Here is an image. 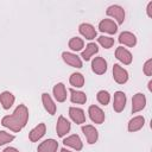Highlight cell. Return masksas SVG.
Listing matches in <instances>:
<instances>
[{"label": "cell", "mask_w": 152, "mask_h": 152, "mask_svg": "<svg viewBox=\"0 0 152 152\" xmlns=\"http://www.w3.org/2000/svg\"><path fill=\"white\" fill-rule=\"evenodd\" d=\"M28 121V109L25 104H19L14 112L1 119V125L12 132H20Z\"/></svg>", "instance_id": "obj_1"}, {"label": "cell", "mask_w": 152, "mask_h": 152, "mask_svg": "<svg viewBox=\"0 0 152 152\" xmlns=\"http://www.w3.org/2000/svg\"><path fill=\"white\" fill-rule=\"evenodd\" d=\"M106 14L108 17L114 18L119 25H121L124 23V20H125V10L119 5H110L107 8Z\"/></svg>", "instance_id": "obj_2"}, {"label": "cell", "mask_w": 152, "mask_h": 152, "mask_svg": "<svg viewBox=\"0 0 152 152\" xmlns=\"http://www.w3.org/2000/svg\"><path fill=\"white\" fill-rule=\"evenodd\" d=\"M88 114H89V118L90 120L94 122V124H97V125H101L103 124L104 119H106V115H104V112L96 104H91L89 108H88Z\"/></svg>", "instance_id": "obj_3"}, {"label": "cell", "mask_w": 152, "mask_h": 152, "mask_svg": "<svg viewBox=\"0 0 152 152\" xmlns=\"http://www.w3.org/2000/svg\"><path fill=\"white\" fill-rule=\"evenodd\" d=\"M113 78L119 84H125L128 81V72L120 64L113 65Z\"/></svg>", "instance_id": "obj_4"}, {"label": "cell", "mask_w": 152, "mask_h": 152, "mask_svg": "<svg viewBox=\"0 0 152 152\" xmlns=\"http://www.w3.org/2000/svg\"><path fill=\"white\" fill-rule=\"evenodd\" d=\"M126 101H127V97H126V94L124 91H115L114 93V99H113V109L114 112L116 113H121L125 107H126Z\"/></svg>", "instance_id": "obj_5"}, {"label": "cell", "mask_w": 152, "mask_h": 152, "mask_svg": "<svg viewBox=\"0 0 152 152\" xmlns=\"http://www.w3.org/2000/svg\"><path fill=\"white\" fill-rule=\"evenodd\" d=\"M81 129H82L83 134L86 135L87 142L89 145H93V144H95L97 141V139H99V132H97V129L93 125H84V126H82Z\"/></svg>", "instance_id": "obj_6"}, {"label": "cell", "mask_w": 152, "mask_h": 152, "mask_svg": "<svg viewBox=\"0 0 152 152\" xmlns=\"http://www.w3.org/2000/svg\"><path fill=\"white\" fill-rule=\"evenodd\" d=\"M62 58H63V61H64L68 65H70V66H72V68H77V69L82 68V59H81L76 53L64 51V52L62 53Z\"/></svg>", "instance_id": "obj_7"}, {"label": "cell", "mask_w": 152, "mask_h": 152, "mask_svg": "<svg viewBox=\"0 0 152 152\" xmlns=\"http://www.w3.org/2000/svg\"><path fill=\"white\" fill-rule=\"evenodd\" d=\"M145 106H146V97L142 93H137L135 95H133V99H132V113L133 114L142 110Z\"/></svg>", "instance_id": "obj_8"}, {"label": "cell", "mask_w": 152, "mask_h": 152, "mask_svg": "<svg viewBox=\"0 0 152 152\" xmlns=\"http://www.w3.org/2000/svg\"><path fill=\"white\" fill-rule=\"evenodd\" d=\"M71 128V124L69 122V120H66L64 116H58V120H57V125H56V132H57V135L59 138H63L66 133H69Z\"/></svg>", "instance_id": "obj_9"}, {"label": "cell", "mask_w": 152, "mask_h": 152, "mask_svg": "<svg viewBox=\"0 0 152 152\" xmlns=\"http://www.w3.org/2000/svg\"><path fill=\"white\" fill-rule=\"evenodd\" d=\"M45 133H46V126H45L44 122H40V124H38L34 128H32V129L30 131V133H28V139H30V141L36 142V141H38L39 139H42Z\"/></svg>", "instance_id": "obj_10"}, {"label": "cell", "mask_w": 152, "mask_h": 152, "mask_svg": "<svg viewBox=\"0 0 152 152\" xmlns=\"http://www.w3.org/2000/svg\"><path fill=\"white\" fill-rule=\"evenodd\" d=\"M99 30L104 33L114 34L118 31V24L114 23V20H112V19H102L99 23Z\"/></svg>", "instance_id": "obj_11"}, {"label": "cell", "mask_w": 152, "mask_h": 152, "mask_svg": "<svg viewBox=\"0 0 152 152\" xmlns=\"http://www.w3.org/2000/svg\"><path fill=\"white\" fill-rule=\"evenodd\" d=\"M78 31H80V33H81L86 39H88V40L95 39V37H96V34H97L95 27H94L91 24H89V23H82V24L78 26Z\"/></svg>", "instance_id": "obj_12"}, {"label": "cell", "mask_w": 152, "mask_h": 152, "mask_svg": "<svg viewBox=\"0 0 152 152\" xmlns=\"http://www.w3.org/2000/svg\"><path fill=\"white\" fill-rule=\"evenodd\" d=\"M69 116L77 125H81V124H84L86 122V114H84V110L82 108L70 107L69 108Z\"/></svg>", "instance_id": "obj_13"}, {"label": "cell", "mask_w": 152, "mask_h": 152, "mask_svg": "<svg viewBox=\"0 0 152 152\" xmlns=\"http://www.w3.org/2000/svg\"><path fill=\"white\" fill-rule=\"evenodd\" d=\"M91 70L96 75H103L107 71V62L103 57H95L91 61Z\"/></svg>", "instance_id": "obj_14"}, {"label": "cell", "mask_w": 152, "mask_h": 152, "mask_svg": "<svg viewBox=\"0 0 152 152\" xmlns=\"http://www.w3.org/2000/svg\"><path fill=\"white\" fill-rule=\"evenodd\" d=\"M115 57H116L122 64H125V65H129V64L132 63V59H133L132 53H131L127 49H125V48H122V46L116 48V50H115Z\"/></svg>", "instance_id": "obj_15"}, {"label": "cell", "mask_w": 152, "mask_h": 152, "mask_svg": "<svg viewBox=\"0 0 152 152\" xmlns=\"http://www.w3.org/2000/svg\"><path fill=\"white\" fill-rule=\"evenodd\" d=\"M63 144L65 146H69L76 151H81L82 147H83V142L81 140V138L77 135V134H72V135H69L66 137L64 140H63Z\"/></svg>", "instance_id": "obj_16"}, {"label": "cell", "mask_w": 152, "mask_h": 152, "mask_svg": "<svg viewBox=\"0 0 152 152\" xmlns=\"http://www.w3.org/2000/svg\"><path fill=\"white\" fill-rule=\"evenodd\" d=\"M119 42H120V44H124L126 46L133 48L137 44V37H135V34H133L129 31H124L119 36Z\"/></svg>", "instance_id": "obj_17"}, {"label": "cell", "mask_w": 152, "mask_h": 152, "mask_svg": "<svg viewBox=\"0 0 152 152\" xmlns=\"http://www.w3.org/2000/svg\"><path fill=\"white\" fill-rule=\"evenodd\" d=\"M58 142L55 139H46L38 145V152H57Z\"/></svg>", "instance_id": "obj_18"}, {"label": "cell", "mask_w": 152, "mask_h": 152, "mask_svg": "<svg viewBox=\"0 0 152 152\" xmlns=\"http://www.w3.org/2000/svg\"><path fill=\"white\" fill-rule=\"evenodd\" d=\"M144 125H145V118L142 115H137L128 121L127 129H128V132H137V131L141 129L144 127Z\"/></svg>", "instance_id": "obj_19"}, {"label": "cell", "mask_w": 152, "mask_h": 152, "mask_svg": "<svg viewBox=\"0 0 152 152\" xmlns=\"http://www.w3.org/2000/svg\"><path fill=\"white\" fill-rule=\"evenodd\" d=\"M42 102H43V106H44L45 110H46L50 115H55V114H56V110H57L56 104H55L52 97H51L48 93H43V94H42Z\"/></svg>", "instance_id": "obj_20"}, {"label": "cell", "mask_w": 152, "mask_h": 152, "mask_svg": "<svg viewBox=\"0 0 152 152\" xmlns=\"http://www.w3.org/2000/svg\"><path fill=\"white\" fill-rule=\"evenodd\" d=\"M52 93H53V96L57 100V102H64L66 100V89H65V86L62 82L55 84V87L52 89Z\"/></svg>", "instance_id": "obj_21"}, {"label": "cell", "mask_w": 152, "mask_h": 152, "mask_svg": "<svg viewBox=\"0 0 152 152\" xmlns=\"http://www.w3.org/2000/svg\"><path fill=\"white\" fill-rule=\"evenodd\" d=\"M15 101L14 95L11 91H2L0 94V103L4 109H10Z\"/></svg>", "instance_id": "obj_22"}, {"label": "cell", "mask_w": 152, "mask_h": 152, "mask_svg": "<svg viewBox=\"0 0 152 152\" xmlns=\"http://www.w3.org/2000/svg\"><path fill=\"white\" fill-rule=\"evenodd\" d=\"M70 93V100L72 103H78V104H83L87 102V95L83 91L80 90H75V89H69Z\"/></svg>", "instance_id": "obj_23"}, {"label": "cell", "mask_w": 152, "mask_h": 152, "mask_svg": "<svg viewBox=\"0 0 152 152\" xmlns=\"http://www.w3.org/2000/svg\"><path fill=\"white\" fill-rule=\"evenodd\" d=\"M99 52V48L95 43H88L86 45V49L82 51L81 53V57L84 59V61H89L91 58V56H94L95 53Z\"/></svg>", "instance_id": "obj_24"}, {"label": "cell", "mask_w": 152, "mask_h": 152, "mask_svg": "<svg viewBox=\"0 0 152 152\" xmlns=\"http://www.w3.org/2000/svg\"><path fill=\"white\" fill-rule=\"evenodd\" d=\"M68 46L70 48V50L77 52V51H81L84 48V42L80 37H72V38H70V40L68 43Z\"/></svg>", "instance_id": "obj_25"}, {"label": "cell", "mask_w": 152, "mask_h": 152, "mask_svg": "<svg viewBox=\"0 0 152 152\" xmlns=\"http://www.w3.org/2000/svg\"><path fill=\"white\" fill-rule=\"evenodd\" d=\"M69 82L72 87L81 88V87L84 86V76L81 72H74V74H71L70 78H69Z\"/></svg>", "instance_id": "obj_26"}, {"label": "cell", "mask_w": 152, "mask_h": 152, "mask_svg": "<svg viewBox=\"0 0 152 152\" xmlns=\"http://www.w3.org/2000/svg\"><path fill=\"white\" fill-rule=\"evenodd\" d=\"M96 99H97L99 103H101L103 106H107L109 103V101H110V95H109V93L107 90H100L96 94Z\"/></svg>", "instance_id": "obj_27"}, {"label": "cell", "mask_w": 152, "mask_h": 152, "mask_svg": "<svg viewBox=\"0 0 152 152\" xmlns=\"http://www.w3.org/2000/svg\"><path fill=\"white\" fill-rule=\"evenodd\" d=\"M97 42L99 44L104 48V49H110L113 45H114V38L112 37H107V36H100L97 38Z\"/></svg>", "instance_id": "obj_28"}, {"label": "cell", "mask_w": 152, "mask_h": 152, "mask_svg": "<svg viewBox=\"0 0 152 152\" xmlns=\"http://www.w3.org/2000/svg\"><path fill=\"white\" fill-rule=\"evenodd\" d=\"M14 140V135L11 133H7L6 131H0V146L8 144Z\"/></svg>", "instance_id": "obj_29"}, {"label": "cell", "mask_w": 152, "mask_h": 152, "mask_svg": "<svg viewBox=\"0 0 152 152\" xmlns=\"http://www.w3.org/2000/svg\"><path fill=\"white\" fill-rule=\"evenodd\" d=\"M142 71L146 76H151L152 75V58L147 59L145 63H144V66H142Z\"/></svg>", "instance_id": "obj_30"}, {"label": "cell", "mask_w": 152, "mask_h": 152, "mask_svg": "<svg viewBox=\"0 0 152 152\" xmlns=\"http://www.w3.org/2000/svg\"><path fill=\"white\" fill-rule=\"evenodd\" d=\"M146 13H147L148 18H152V1L148 2L147 7H146Z\"/></svg>", "instance_id": "obj_31"}, {"label": "cell", "mask_w": 152, "mask_h": 152, "mask_svg": "<svg viewBox=\"0 0 152 152\" xmlns=\"http://www.w3.org/2000/svg\"><path fill=\"white\" fill-rule=\"evenodd\" d=\"M2 152H19V150H17L15 147H12V146H8V147H6Z\"/></svg>", "instance_id": "obj_32"}, {"label": "cell", "mask_w": 152, "mask_h": 152, "mask_svg": "<svg viewBox=\"0 0 152 152\" xmlns=\"http://www.w3.org/2000/svg\"><path fill=\"white\" fill-rule=\"evenodd\" d=\"M147 88H148V90H150V91H152V81H150V82H148Z\"/></svg>", "instance_id": "obj_33"}, {"label": "cell", "mask_w": 152, "mask_h": 152, "mask_svg": "<svg viewBox=\"0 0 152 152\" xmlns=\"http://www.w3.org/2000/svg\"><path fill=\"white\" fill-rule=\"evenodd\" d=\"M61 152H71V151H69V150H66V148H62Z\"/></svg>", "instance_id": "obj_34"}]
</instances>
